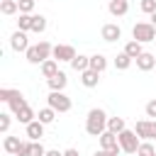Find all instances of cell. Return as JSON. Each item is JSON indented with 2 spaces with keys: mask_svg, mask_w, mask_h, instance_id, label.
Returning <instances> with one entry per match:
<instances>
[{
  "mask_svg": "<svg viewBox=\"0 0 156 156\" xmlns=\"http://www.w3.org/2000/svg\"><path fill=\"white\" fill-rule=\"evenodd\" d=\"M107 112L102 110V107H93L90 112H88V117H85V132L90 134V136H100L102 132H107Z\"/></svg>",
  "mask_w": 156,
  "mask_h": 156,
  "instance_id": "6da1fadb",
  "label": "cell"
},
{
  "mask_svg": "<svg viewBox=\"0 0 156 156\" xmlns=\"http://www.w3.org/2000/svg\"><path fill=\"white\" fill-rule=\"evenodd\" d=\"M24 56H27V61H29V63L41 66L44 61H49V58L54 56V46H51L49 41H44V39H41L39 44H32V46L27 49V54H24Z\"/></svg>",
  "mask_w": 156,
  "mask_h": 156,
  "instance_id": "7a4b0ae2",
  "label": "cell"
},
{
  "mask_svg": "<svg viewBox=\"0 0 156 156\" xmlns=\"http://www.w3.org/2000/svg\"><path fill=\"white\" fill-rule=\"evenodd\" d=\"M132 39L139 41V44H149V41H156V27L151 22H136L132 27Z\"/></svg>",
  "mask_w": 156,
  "mask_h": 156,
  "instance_id": "3957f363",
  "label": "cell"
},
{
  "mask_svg": "<svg viewBox=\"0 0 156 156\" xmlns=\"http://www.w3.org/2000/svg\"><path fill=\"white\" fill-rule=\"evenodd\" d=\"M46 105H49L51 110H56V112H68V110L73 107L71 98H68L63 90H51L49 98H46Z\"/></svg>",
  "mask_w": 156,
  "mask_h": 156,
  "instance_id": "277c9868",
  "label": "cell"
},
{
  "mask_svg": "<svg viewBox=\"0 0 156 156\" xmlns=\"http://www.w3.org/2000/svg\"><path fill=\"white\" fill-rule=\"evenodd\" d=\"M117 141H119V146H122V154H136V149H139V144H141V139L136 136L134 129L119 132V134H117Z\"/></svg>",
  "mask_w": 156,
  "mask_h": 156,
  "instance_id": "5b68a950",
  "label": "cell"
},
{
  "mask_svg": "<svg viewBox=\"0 0 156 156\" xmlns=\"http://www.w3.org/2000/svg\"><path fill=\"white\" fill-rule=\"evenodd\" d=\"M10 46H12V51H17V54H20V51H24V54H27V49L32 46V44H29L27 32H20V29H17V32H12V37H10Z\"/></svg>",
  "mask_w": 156,
  "mask_h": 156,
  "instance_id": "8992f818",
  "label": "cell"
},
{
  "mask_svg": "<svg viewBox=\"0 0 156 156\" xmlns=\"http://www.w3.org/2000/svg\"><path fill=\"white\" fill-rule=\"evenodd\" d=\"M76 56H78V54H76V49H73L71 44H56V46H54V56H51V58H56L58 63H61V61H68V63H71Z\"/></svg>",
  "mask_w": 156,
  "mask_h": 156,
  "instance_id": "52a82bcc",
  "label": "cell"
},
{
  "mask_svg": "<svg viewBox=\"0 0 156 156\" xmlns=\"http://www.w3.org/2000/svg\"><path fill=\"white\" fill-rule=\"evenodd\" d=\"M100 37L105 39V41H117V39H122V27L119 24H115V22H107V24H102V29H100Z\"/></svg>",
  "mask_w": 156,
  "mask_h": 156,
  "instance_id": "ba28073f",
  "label": "cell"
},
{
  "mask_svg": "<svg viewBox=\"0 0 156 156\" xmlns=\"http://www.w3.org/2000/svg\"><path fill=\"white\" fill-rule=\"evenodd\" d=\"M44 127H46V124H41L39 119L29 122V124L24 127V132H27V139H29V141H41V136H44Z\"/></svg>",
  "mask_w": 156,
  "mask_h": 156,
  "instance_id": "9c48e42d",
  "label": "cell"
},
{
  "mask_svg": "<svg viewBox=\"0 0 156 156\" xmlns=\"http://www.w3.org/2000/svg\"><path fill=\"white\" fill-rule=\"evenodd\" d=\"M107 12L112 17H122L129 12V0H110L107 2Z\"/></svg>",
  "mask_w": 156,
  "mask_h": 156,
  "instance_id": "30bf717a",
  "label": "cell"
},
{
  "mask_svg": "<svg viewBox=\"0 0 156 156\" xmlns=\"http://www.w3.org/2000/svg\"><path fill=\"white\" fill-rule=\"evenodd\" d=\"M136 61V68L139 71H151V68H156V56L151 54V51H144L139 58H134Z\"/></svg>",
  "mask_w": 156,
  "mask_h": 156,
  "instance_id": "8fae6325",
  "label": "cell"
},
{
  "mask_svg": "<svg viewBox=\"0 0 156 156\" xmlns=\"http://www.w3.org/2000/svg\"><path fill=\"white\" fill-rule=\"evenodd\" d=\"M7 105H10L12 115H17V112H20V110H24L29 102H27V98H24L20 90H12V98H10V102H7Z\"/></svg>",
  "mask_w": 156,
  "mask_h": 156,
  "instance_id": "7c38bea8",
  "label": "cell"
},
{
  "mask_svg": "<svg viewBox=\"0 0 156 156\" xmlns=\"http://www.w3.org/2000/svg\"><path fill=\"white\" fill-rule=\"evenodd\" d=\"M46 85H49V90H66V85H68V76H66L63 71H58L54 78L46 80Z\"/></svg>",
  "mask_w": 156,
  "mask_h": 156,
  "instance_id": "4fadbf2b",
  "label": "cell"
},
{
  "mask_svg": "<svg viewBox=\"0 0 156 156\" xmlns=\"http://www.w3.org/2000/svg\"><path fill=\"white\" fill-rule=\"evenodd\" d=\"M39 71H41V76L49 80V78H54L61 68H58V61H56V58H49V61H44V63L39 66Z\"/></svg>",
  "mask_w": 156,
  "mask_h": 156,
  "instance_id": "5bb4252c",
  "label": "cell"
},
{
  "mask_svg": "<svg viewBox=\"0 0 156 156\" xmlns=\"http://www.w3.org/2000/svg\"><path fill=\"white\" fill-rule=\"evenodd\" d=\"M80 83H83L85 88H98V83H100V73L93 71V68H88V71L80 73Z\"/></svg>",
  "mask_w": 156,
  "mask_h": 156,
  "instance_id": "9a60e30c",
  "label": "cell"
},
{
  "mask_svg": "<svg viewBox=\"0 0 156 156\" xmlns=\"http://www.w3.org/2000/svg\"><path fill=\"white\" fill-rule=\"evenodd\" d=\"M20 146H22V141H20V136H5L2 139V149L7 151V154H12V156H17L20 154Z\"/></svg>",
  "mask_w": 156,
  "mask_h": 156,
  "instance_id": "2e32d148",
  "label": "cell"
},
{
  "mask_svg": "<svg viewBox=\"0 0 156 156\" xmlns=\"http://www.w3.org/2000/svg\"><path fill=\"white\" fill-rule=\"evenodd\" d=\"M124 54H127L129 58H139V56L144 54V44H139V41L129 39V41L124 44Z\"/></svg>",
  "mask_w": 156,
  "mask_h": 156,
  "instance_id": "e0dca14e",
  "label": "cell"
},
{
  "mask_svg": "<svg viewBox=\"0 0 156 156\" xmlns=\"http://www.w3.org/2000/svg\"><path fill=\"white\" fill-rule=\"evenodd\" d=\"M71 68H73V71H78V73L88 71V68H90V56H85V54H78V56L71 61Z\"/></svg>",
  "mask_w": 156,
  "mask_h": 156,
  "instance_id": "ac0fdd59",
  "label": "cell"
},
{
  "mask_svg": "<svg viewBox=\"0 0 156 156\" xmlns=\"http://www.w3.org/2000/svg\"><path fill=\"white\" fill-rule=\"evenodd\" d=\"M90 68L98 71V73H105V68H107V56H105V54H93V56H90Z\"/></svg>",
  "mask_w": 156,
  "mask_h": 156,
  "instance_id": "d6986e66",
  "label": "cell"
},
{
  "mask_svg": "<svg viewBox=\"0 0 156 156\" xmlns=\"http://www.w3.org/2000/svg\"><path fill=\"white\" fill-rule=\"evenodd\" d=\"M15 119H17V122H20V124H24V127H27V124H29V122H34V119H37V112H34V110H32V107H29V105H27V107H24V110H20V112H17V115H15Z\"/></svg>",
  "mask_w": 156,
  "mask_h": 156,
  "instance_id": "ffe728a7",
  "label": "cell"
},
{
  "mask_svg": "<svg viewBox=\"0 0 156 156\" xmlns=\"http://www.w3.org/2000/svg\"><path fill=\"white\" fill-rule=\"evenodd\" d=\"M56 115H58V112H56V110H51V107L46 105V107H41V110L37 112V119H39L41 124H51V122L56 119Z\"/></svg>",
  "mask_w": 156,
  "mask_h": 156,
  "instance_id": "44dd1931",
  "label": "cell"
},
{
  "mask_svg": "<svg viewBox=\"0 0 156 156\" xmlns=\"http://www.w3.org/2000/svg\"><path fill=\"white\" fill-rule=\"evenodd\" d=\"M127 129V122H124V117H110L107 119V132H112V134H119V132H124Z\"/></svg>",
  "mask_w": 156,
  "mask_h": 156,
  "instance_id": "7402d4cb",
  "label": "cell"
},
{
  "mask_svg": "<svg viewBox=\"0 0 156 156\" xmlns=\"http://www.w3.org/2000/svg\"><path fill=\"white\" fill-rule=\"evenodd\" d=\"M0 12L7 15V17H10V15H17V12H20V2H17V0H2V2H0Z\"/></svg>",
  "mask_w": 156,
  "mask_h": 156,
  "instance_id": "603a6c76",
  "label": "cell"
},
{
  "mask_svg": "<svg viewBox=\"0 0 156 156\" xmlns=\"http://www.w3.org/2000/svg\"><path fill=\"white\" fill-rule=\"evenodd\" d=\"M132 61H134V58H129L124 51H119V54L115 56V68H117V71H127V68L132 66Z\"/></svg>",
  "mask_w": 156,
  "mask_h": 156,
  "instance_id": "cb8c5ba5",
  "label": "cell"
},
{
  "mask_svg": "<svg viewBox=\"0 0 156 156\" xmlns=\"http://www.w3.org/2000/svg\"><path fill=\"white\" fill-rule=\"evenodd\" d=\"M134 132H136V136L141 141H149V119H139L134 124Z\"/></svg>",
  "mask_w": 156,
  "mask_h": 156,
  "instance_id": "d4e9b609",
  "label": "cell"
},
{
  "mask_svg": "<svg viewBox=\"0 0 156 156\" xmlns=\"http://www.w3.org/2000/svg\"><path fill=\"white\" fill-rule=\"evenodd\" d=\"M32 24H34V15H20V20H17L20 32H32Z\"/></svg>",
  "mask_w": 156,
  "mask_h": 156,
  "instance_id": "484cf974",
  "label": "cell"
},
{
  "mask_svg": "<svg viewBox=\"0 0 156 156\" xmlns=\"http://www.w3.org/2000/svg\"><path fill=\"white\" fill-rule=\"evenodd\" d=\"M136 156H156V149L151 141H141L139 149H136Z\"/></svg>",
  "mask_w": 156,
  "mask_h": 156,
  "instance_id": "4316f807",
  "label": "cell"
},
{
  "mask_svg": "<svg viewBox=\"0 0 156 156\" xmlns=\"http://www.w3.org/2000/svg\"><path fill=\"white\" fill-rule=\"evenodd\" d=\"M32 32H37V34L46 32V17H44V15H34V24H32Z\"/></svg>",
  "mask_w": 156,
  "mask_h": 156,
  "instance_id": "83f0119b",
  "label": "cell"
},
{
  "mask_svg": "<svg viewBox=\"0 0 156 156\" xmlns=\"http://www.w3.org/2000/svg\"><path fill=\"white\" fill-rule=\"evenodd\" d=\"M37 0H20V15H34Z\"/></svg>",
  "mask_w": 156,
  "mask_h": 156,
  "instance_id": "f1b7e54d",
  "label": "cell"
},
{
  "mask_svg": "<svg viewBox=\"0 0 156 156\" xmlns=\"http://www.w3.org/2000/svg\"><path fill=\"white\" fill-rule=\"evenodd\" d=\"M139 10L144 15H154L156 12V0H139Z\"/></svg>",
  "mask_w": 156,
  "mask_h": 156,
  "instance_id": "f546056e",
  "label": "cell"
},
{
  "mask_svg": "<svg viewBox=\"0 0 156 156\" xmlns=\"http://www.w3.org/2000/svg\"><path fill=\"white\" fill-rule=\"evenodd\" d=\"M10 124H12V115H10V112H2V115H0V132L7 134V132H10Z\"/></svg>",
  "mask_w": 156,
  "mask_h": 156,
  "instance_id": "4dcf8cb0",
  "label": "cell"
},
{
  "mask_svg": "<svg viewBox=\"0 0 156 156\" xmlns=\"http://www.w3.org/2000/svg\"><path fill=\"white\" fill-rule=\"evenodd\" d=\"M46 151L49 149H44L41 141H32V146H29V156H46Z\"/></svg>",
  "mask_w": 156,
  "mask_h": 156,
  "instance_id": "1f68e13d",
  "label": "cell"
},
{
  "mask_svg": "<svg viewBox=\"0 0 156 156\" xmlns=\"http://www.w3.org/2000/svg\"><path fill=\"white\" fill-rule=\"evenodd\" d=\"M144 112H146V117H151V119H156V98L146 102V107H144Z\"/></svg>",
  "mask_w": 156,
  "mask_h": 156,
  "instance_id": "d6a6232c",
  "label": "cell"
},
{
  "mask_svg": "<svg viewBox=\"0 0 156 156\" xmlns=\"http://www.w3.org/2000/svg\"><path fill=\"white\" fill-rule=\"evenodd\" d=\"M10 98H12V88H0V100L10 102Z\"/></svg>",
  "mask_w": 156,
  "mask_h": 156,
  "instance_id": "836d02e7",
  "label": "cell"
},
{
  "mask_svg": "<svg viewBox=\"0 0 156 156\" xmlns=\"http://www.w3.org/2000/svg\"><path fill=\"white\" fill-rule=\"evenodd\" d=\"M29 146H32V141L27 139V141H22V146H20V154L17 156H29Z\"/></svg>",
  "mask_w": 156,
  "mask_h": 156,
  "instance_id": "e575fe53",
  "label": "cell"
},
{
  "mask_svg": "<svg viewBox=\"0 0 156 156\" xmlns=\"http://www.w3.org/2000/svg\"><path fill=\"white\" fill-rule=\"evenodd\" d=\"M46 156H63V151H58V149H49Z\"/></svg>",
  "mask_w": 156,
  "mask_h": 156,
  "instance_id": "d590c367",
  "label": "cell"
},
{
  "mask_svg": "<svg viewBox=\"0 0 156 156\" xmlns=\"http://www.w3.org/2000/svg\"><path fill=\"white\" fill-rule=\"evenodd\" d=\"M63 156H80V154H78V149H66Z\"/></svg>",
  "mask_w": 156,
  "mask_h": 156,
  "instance_id": "8d00e7d4",
  "label": "cell"
},
{
  "mask_svg": "<svg viewBox=\"0 0 156 156\" xmlns=\"http://www.w3.org/2000/svg\"><path fill=\"white\" fill-rule=\"evenodd\" d=\"M93 156H112V154H110V151H105V149H100V151H95Z\"/></svg>",
  "mask_w": 156,
  "mask_h": 156,
  "instance_id": "74e56055",
  "label": "cell"
},
{
  "mask_svg": "<svg viewBox=\"0 0 156 156\" xmlns=\"http://www.w3.org/2000/svg\"><path fill=\"white\" fill-rule=\"evenodd\" d=\"M149 17H151V20H149V22H151V24H154V27H156V12H154V15H149Z\"/></svg>",
  "mask_w": 156,
  "mask_h": 156,
  "instance_id": "f35d334b",
  "label": "cell"
},
{
  "mask_svg": "<svg viewBox=\"0 0 156 156\" xmlns=\"http://www.w3.org/2000/svg\"><path fill=\"white\" fill-rule=\"evenodd\" d=\"M7 156H12V154H7Z\"/></svg>",
  "mask_w": 156,
  "mask_h": 156,
  "instance_id": "ab89813d",
  "label": "cell"
},
{
  "mask_svg": "<svg viewBox=\"0 0 156 156\" xmlns=\"http://www.w3.org/2000/svg\"><path fill=\"white\" fill-rule=\"evenodd\" d=\"M0 2H2V0H0Z\"/></svg>",
  "mask_w": 156,
  "mask_h": 156,
  "instance_id": "60d3db41",
  "label": "cell"
},
{
  "mask_svg": "<svg viewBox=\"0 0 156 156\" xmlns=\"http://www.w3.org/2000/svg\"><path fill=\"white\" fill-rule=\"evenodd\" d=\"M17 2H20V0H17Z\"/></svg>",
  "mask_w": 156,
  "mask_h": 156,
  "instance_id": "b9f144b4",
  "label": "cell"
},
{
  "mask_svg": "<svg viewBox=\"0 0 156 156\" xmlns=\"http://www.w3.org/2000/svg\"><path fill=\"white\" fill-rule=\"evenodd\" d=\"M154 44H156V41H154Z\"/></svg>",
  "mask_w": 156,
  "mask_h": 156,
  "instance_id": "7bdbcfd3",
  "label": "cell"
}]
</instances>
